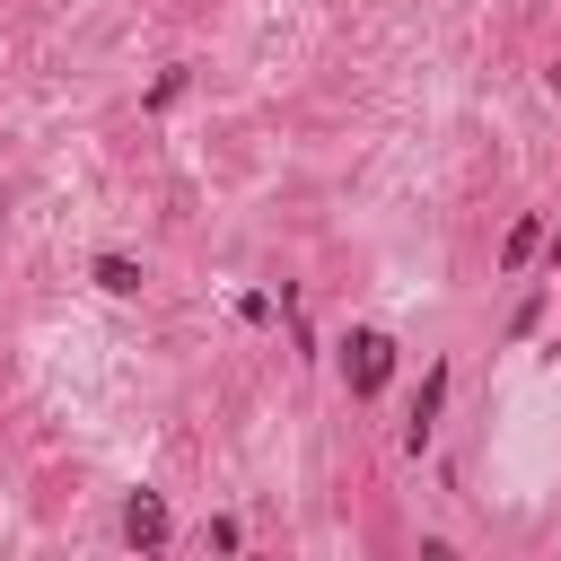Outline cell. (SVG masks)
Masks as SVG:
<instances>
[{
	"label": "cell",
	"mask_w": 561,
	"mask_h": 561,
	"mask_svg": "<svg viewBox=\"0 0 561 561\" xmlns=\"http://www.w3.org/2000/svg\"><path fill=\"white\" fill-rule=\"evenodd\" d=\"M394 351H403V342H394L386 324H351V333H342V394H351V403H377L386 377H394Z\"/></svg>",
	"instance_id": "1"
},
{
	"label": "cell",
	"mask_w": 561,
	"mask_h": 561,
	"mask_svg": "<svg viewBox=\"0 0 561 561\" xmlns=\"http://www.w3.org/2000/svg\"><path fill=\"white\" fill-rule=\"evenodd\" d=\"M447 386H456V368H447V359H430V377H421V394H412V412H403V456H421V447L438 438V412H447Z\"/></svg>",
	"instance_id": "2"
},
{
	"label": "cell",
	"mask_w": 561,
	"mask_h": 561,
	"mask_svg": "<svg viewBox=\"0 0 561 561\" xmlns=\"http://www.w3.org/2000/svg\"><path fill=\"white\" fill-rule=\"evenodd\" d=\"M123 543H131V552H167V543H175L167 491H123Z\"/></svg>",
	"instance_id": "3"
},
{
	"label": "cell",
	"mask_w": 561,
	"mask_h": 561,
	"mask_svg": "<svg viewBox=\"0 0 561 561\" xmlns=\"http://www.w3.org/2000/svg\"><path fill=\"white\" fill-rule=\"evenodd\" d=\"M88 280H96L105 298H140V289H149V263L123 254V245H96V254H88Z\"/></svg>",
	"instance_id": "4"
},
{
	"label": "cell",
	"mask_w": 561,
	"mask_h": 561,
	"mask_svg": "<svg viewBox=\"0 0 561 561\" xmlns=\"http://www.w3.org/2000/svg\"><path fill=\"white\" fill-rule=\"evenodd\" d=\"M535 245H543V210H517L508 237H500V280H517V272L535 263Z\"/></svg>",
	"instance_id": "5"
},
{
	"label": "cell",
	"mask_w": 561,
	"mask_h": 561,
	"mask_svg": "<svg viewBox=\"0 0 561 561\" xmlns=\"http://www.w3.org/2000/svg\"><path fill=\"white\" fill-rule=\"evenodd\" d=\"M184 88H193V61H167V70L149 79V96H140V105H149V114H167V105H175Z\"/></svg>",
	"instance_id": "6"
},
{
	"label": "cell",
	"mask_w": 561,
	"mask_h": 561,
	"mask_svg": "<svg viewBox=\"0 0 561 561\" xmlns=\"http://www.w3.org/2000/svg\"><path fill=\"white\" fill-rule=\"evenodd\" d=\"M202 543H210V552H237V543H245V526H237V517H210V526H202Z\"/></svg>",
	"instance_id": "7"
},
{
	"label": "cell",
	"mask_w": 561,
	"mask_h": 561,
	"mask_svg": "<svg viewBox=\"0 0 561 561\" xmlns=\"http://www.w3.org/2000/svg\"><path fill=\"white\" fill-rule=\"evenodd\" d=\"M272 316H280V307H272L263 289H245V298H237V324H272Z\"/></svg>",
	"instance_id": "8"
}]
</instances>
